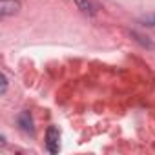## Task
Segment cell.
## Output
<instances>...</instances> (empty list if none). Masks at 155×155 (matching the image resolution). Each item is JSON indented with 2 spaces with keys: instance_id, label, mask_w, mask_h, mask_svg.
Instances as JSON below:
<instances>
[{
  "instance_id": "cell-1",
  "label": "cell",
  "mask_w": 155,
  "mask_h": 155,
  "mask_svg": "<svg viewBox=\"0 0 155 155\" xmlns=\"http://www.w3.org/2000/svg\"><path fill=\"white\" fill-rule=\"evenodd\" d=\"M46 148L49 153H58L60 150V131L57 126H49L46 131Z\"/></svg>"
},
{
  "instance_id": "cell-2",
  "label": "cell",
  "mask_w": 155,
  "mask_h": 155,
  "mask_svg": "<svg viewBox=\"0 0 155 155\" xmlns=\"http://www.w3.org/2000/svg\"><path fill=\"white\" fill-rule=\"evenodd\" d=\"M18 9H20V2H18V0H2V2H0V15H2V17L15 15Z\"/></svg>"
},
{
  "instance_id": "cell-3",
  "label": "cell",
  "mask_w": 155,
  "mask_h": 155,
  "mask_svg": "<svg viewBox=\"0 0 155 155\" xmlns=\"http://www.w3.org/2000/svg\"><path fill=\"white\" fill-rule=\"evenodd\" d=\"M18 126L26 131V133H33V119L29 111H22L18 115Z\"/></svg>"
},
{
  "instance_id": "cell-4",
  "label": "cell",
  "mask_w": 155,
  "mask_h": 155,
  "mask_svg": "<svg viewBox=\"0 0 155 155\" xmlns=\"http://www.w3.org/2000/svg\"><path fill=\"white\" fill-rule=\"evenodd\" d=\"M75 4H77V8H79L82 13H86V15H95L97 13V8H95V4L91 2V0H75Z\"/></svg>"
},
{
  "instance_id": "cell-5",
  "label": "cell",
  "mask_w": 155,
  "mask_h": 155,
  "mask_svg": "<svg viewBox=\"0 0 155 155\" xmlns=\"http://www.w3.org/2000/svg\"><path fill=\"white\" fill-rule=\"evenodd\" d=\"M142 22H144V26H153V28H155V13H151V15L144 17V18H142Z\"/></svg>"
},
{
  "instance_id": "cell-6",
  "label": "cell",
  "mask_w": 155,
  "mask_h": 155,
  "mask_svg": "<svg viewBox=\"0 0 155 155\" xmlns=\"http://www.w3.org/2000/svg\"><path fill=\"white\" fill-rule=\"evenodd\" d=\"M0 81H2V95H4V93H6V90H8V79H6V75L0 77Z\"/></svg>"
}]
</instances>
